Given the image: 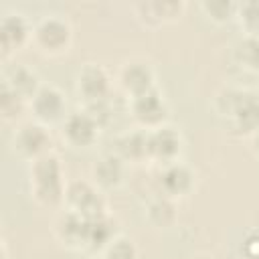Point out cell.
I'll return each instance as SVG.
<instances>
[{
    "label": "cell",
    "mask_w": 259,
    "mask_h": 259,
    "mask_svg": "<svg viewBox=\"0 0 259 259\" xmlns=\"http://www.w3.org/2000/svg\"><path fill=\"white\" fill-rule=\"evenodd\" d=\"M123 164L125 162L117 158L113 152L99 156L91 166V178H93L91 182L101 190L117 188L123 182V172H125Z\"/></svg>",
    "instance_id": "obj_15"
},
{
    "label": "cell",
    "mask_w": 259,
    "mask_h": 259,
    "mask_svg": "<svg viewBox=\"0 0 259 259\" xmlns=\"http://www.w3.org/2000/svg\"><path fill=\"white\" fill-rule=\"evenodd\" d=\"M188 259H214V257L208 255V253H194V255H190Z\"/></svg>",
    "instance_id": "obj_27"
},
{
    "label": "cell",
    "mask_w": 259,
    "mask_h": 259,
    "mask_svg": "<svg viewBox=\"0 0 259 259\" xmlns=\"http://www.w3.org/2000/svg\"><path fill=\"white\" fill-rule=\"evenodd\" d=\"M235 59L243 69L259 73V38L245 34L235 47Z\"/></svg>",
    "instance_id": "obj_22"
},
{
    "label": "cell",
    "mask_w": 259,
    "mask_h": 259,
    "mask_svg": "<svg viewBox=\"0 0 259 259\" xmlns=\"http://www.w3.org/2000/svg\"><path fill=\"white\" fill-rule=\"evenodd\" d=\"M26 107H28V101L24 97H20L16 91H12L6 85L0 87V115L4 121L20 119V115L24 113Z\"/></svg>",
    "instance_id": "obj_21"
},
{
    "label": "cell",
    "mask_w": 259,
    "mask_h": 259,
    "mask_svg": "<svg viewBox=\"0 0 259 259\" xmlns=\"http://www.w3.org/2000/svg\"><path fill=\"white\" fill-rule=\"evenodd\" d=\"M85 221L81 214L73 212V210H63L59 212V217L53 223V231L57 235V239L73 249H81L83 243V233H85Z\"/></svg>",
    "instance_id": "obj_19"
},
{
    "label": "cell",
    "mask_w": 259,
    "mask_h": 259,
    "mask_svg": "<svg viewBox=\"0 0 259 259\" xmlns=\"http://www.w3.org/2000/svg\"><path fill=\"white\" fill-rule=\"evenodd\" d=\"M115 235H119V233L115 229V221L109 214L87 219L85 221V233H83L81 249L87 251V253H101Z\"/></svg>",
    "instance_id": "obj_14"
},
{
    "label": "cell",
    "mask_w": 259,
    "mask_h": 259,
    "mask_svg": "<svg viewBox=\"0 0 259 259\" xmlns=\"http://www.w3.org/2000/svg\"><path fill=\"white\" fill-rule=\"evenodd\" d=\"M32 38V26L20 12H8L0 20V47L6 59L12 51H18Z\"/></svg>",
    "instance_id": "obj_12"
},
{
    "label": "cell",
    "mask_w": 259,
    "mask_h": 259,
    "mask_svg": "<svg viewBox=\"0 0 259 259\" xmlns=\"http://www.w3.org/2000/svg\"><path fill=\"white\" fill-rule=\"evenodd\" d=\"M101 257L103 259H138L140 253H138V247L136 243L125 237V235H115L107 247L101 251Z\"/></svg>",
    "instance_id": "obj_23"
},
{
    "label": "cell",
    "mask_w": 259,
    "mask_h": 259,
    "mask_svg": "<svg viewBox=\"0 0 259 259\" xmlns=\"http://www.w3.org/2000/svg\"><path fill=\"white\" fill-rule=\"evenodd\" d=\"M71 24L57 14H47L32 26V42L40 53L51 57L65 53L71 45Z\"/></svg>",
    "instance_id": "obj_4"
},
{
    "label": "cell",
    "mask_w": 259,
    "mask_h": 259,
    "mask_svg": "<svg viewBox=\"0 0 259 259\" xmlns=\"http://www.w3.org/2000/svg\"><path fill=\"white\" fill-rule=\"evenodd\" d=\"M130 113H132L134 121L138 123V127L152 132L160 125H166L168 115H170V107H168L164 93L156 87V89L146 91L142 95L130 97Z\"/></svg>",
    "instance_id": "obj_5"
},
{
    "label": "cell",
    "mask_w": 259,
    "mask_h": 259,
    "mask_svg": "<svg viewBox=\"0 0 259 259\" xmlns=\"http://www.w3.org/2000/svg\"><path fill=\"white\" fill-rule=\"evenodd\" d=\"M182 152V136L172 125H160L148 132V160H154L162 166L178 162Z\"/></svg>",
    "instance_id": "obj_11"
},
{
    "label": "cell",
    "mask_w": 259,
    "mask_h": 259,
    "mask_svg": "<svg viewBox=\"0 0 259 259\" xmlns=\"http://www.w3.org/2000/svg\"><path fill=\"white\" fill-rule=\"evenodd\" d=\"M28 182H30V194L40 206H59L65 202V178H63V166L57 154L49 152L28 166Z\"/></svg>",
    "instance_id": "obj_2"
},
{
    "label": "cell",
    "mask_w": 259,
    "mask_h": 259,
    "mask_svg": "<svg viewBox=\"0 0 259 259\" xmlns=\"http://www.w3.org/2000/svg\"><path fill=\"white\" fill-rule=\"evenodd\" d=\"M146 214H148V221L154 227H160V229L170 227L176 221V204H174V198L164 196V194L152 198L148 202Z\"/></svg>",
    "instance_id": "obj_20"
},
{
    "label": "cell",
    "mask_w": 259,
    "mask_h": 259,
    "mask_svg": "<svg viewBox=\"0 0 259 259\" xmlns=\"http://www.w3.org/2000/svg\"><path fill=\"white\" fill-rule=\"evenodd\" d=\"M28 109L34 121L49 127L67 117V99L57 85L42 83L38 91L32 95V99L28 101Z\"/></svg>",
    "instance_id": "obj_7"
},
{
    "label": "cell",
    "mask_w": 259,
    "mask_h": 259,
    "mask_svg": "<svg viewBox=\"0 0 259 259\" xmlns=\"http://www.w3.org/2000/svg\"><path fill=\"white\" fill-rule=\"evenodd\" d=\"M115 156L123 162H142L148 160V132L142 127H134L115 138Z\"/></svg>",
    "instance_id": "obj_17"
},
{
    "label": "cell",
    "mask_w": 259,
    "mask_h": 259,
    "mask_svg": "<svg viewBox=\"0 0 259 259\" xmlns=\"http://www.w3.org/2000/svg\"><path fill=\"white\" fill-rule=\"evenodd\" d=\"M51 134L49 127L38 121H26L20 123L12 134V150L22 160H36L51 152Z\"/></svg>",
    "instance_id": "obj_6"
},
{
    "label": "cell",
    "mask_w": 259,
    "mask_h": 259,
    "mask_svg": "<svg viewBox=\"0 0 259 259\" xmlns=\"http://www.w3.org/2000/svg\"><path fill=\"white\" fill-rule=\"evenodd\" d=\"M200 8L206 12V16L214 22H227L237 14V4L227 2V0H210V2H202Z\"/></svg>",
    "instance_id": "obj_25"
},
{
    "label": "cell",
    "mask_w": 259,
    "mask_h": 259,
    "mask_svg": "<svg viewBox=\"0 0 259 259\" xmlns=\"http://www.w3.org/2000/svg\"><path fill=\"white\" fill-rule=\"evenodd\" d=\"M237 16L241 20V26L245 28L247 36H257L259 38V2H243L237 4Z\"/></svg>",
    "instance_id": "obj_24"
},
{
    "label": "cell",
    "mask_w": 259,
    "mask_h": 259,
    "mask_svg": "<svg viewBox=\"0 0 259 259\" xmlns=\"http://www.w3.org/2000/svg\"><path fill=\"white\" fill-rule=\"evenodd\" d=\"M101 125L87 109H77L67 113L61 123L63 140L73 148H89L97 142Z\"/></svg>",
    "instance_id": "obj_10"
},
{
    "label": "cell",
    "mask_w": 259,
    "mask_h": 259,
    "mask_svg": "<svg viewBox=\"0 0 259 259\" xmlns=\"http://www.w3.org/2000/svg\"><path fill=\"white\" fill-rule=\"evenodd\" d=\"M65 208L81 214L83 219H95L107 214V202L93 182L89 180H71L65 188Z\"/></svg>",
    "instance_id": "obj_3"
},
{
    "label": "cell",
    "mask_w": 259,
    "mask_h": 259,
    "mask_svg": "<svg viewBox=\"0 0 259 259\" xmlns=\"http://www.w3.org/2000/svg\"><path fill=\"white\" fill-rule=\"evenodd\" d=\"M251 138H253V150L259 154V132H257V134H253Z\"/></svg>",
    "instance_id": "obj_28"
},
{
    "label": "cell",
    "mask_w": 259,
    "mask_h": 259,
    "mask_svg": "<svg viewBox=\"0 0 259 259\" xmlns=\"http://www.w3.org/2000/svg\"><path fill=\"white\" fill-rule=\"evenodd\" d=\"M2 85L10 87L12 91H16L20 97H24L26 101L32 99V95L38 91V87L42 85L38 81V75L26 67L24 63H14L4 67V75H2Z\"/></svg>",
    "instance_id": "obj_16"
},
{
    "label": "cell",
    "mask_w": 259,
    "mask_h": 259,
    "mask_svg": "<svg viewBox=\"0 0 259 259\" xmlns=\"http://www.w3.org/2000/svg\"><path fill=\"white\" fill-rule=\"evenodd\" d=\"M117 83L130 97H136L156 89V71L146 59L134 57L121 63L117 71Z\"/></svg>",
    "instance_id": "obj_9"
},
{
    "label": "cell",
    "mask_w": 259,
    "mask_h": 259,
    "mask_svg": "<svg viewBox=\"0 0 259 259\" xmlns=\"http://www.w3.org/2000/svg\"><path fill=\"white\" fill-rule=\"evenodd\" d=\"M194 172L184 164V162H172V164H166L162 166V172H160V194L164 196H170V198H178V196H184L188 194L192 188H194Z\"/></svg>",
    "instance_id": "obj_13"
},
{
    "label": "cell",
    "mask_w": 259,
    "mask_h": 259,
    "mask_svg": "<svg viewBox=\"0 0 259 259\" xmlns=\"http://www.w3.org/2000/svg\"><path fill=\"white\" fill-rule=\"evenodd\" d=\"M184 4L182 2H138L134 4V10L138 14V20L148 26H158L164 22H170L180 16Z\"/></svg>",
    "instance_id": "obj_18"
},
{
    "label": "cell",
    "mask_w": 259,
    "mask_h": 259,
    "mask_svg": "<svg viewBox=\"0 0 259 259\" xmlns=\"http://www.w3.org/2000/svg\"><path fill=\"white\" fill-rule=\"evenodd\" d=\"M111 77L103 65L85 63L75 75V93L83 99V105L97 103L109 97Z\"/></svg>",
    "instance_id": "obj_8"
},
{
    "label": "cell",
    "mask_w": 259,
    "mask_h": 259,
    "mask_svg": "<svg viewBox=\"0 0 259 259\" xmlns=\"http://www.w3.org/2000/svg\"><path fill=\"white\" fill-rule=\"evenodd\" d=\"M241 251H243L245 259H259V233L247 235V239L243 241Z\"/></svg>",
    "instance_id": "obj_26"
},
{
    "label": "cell",
    "mask_w": 259,
    "mask_h": 259,
    "mask_svg": "<svg viewBox=\"0 0 259 259\" xmlns=\"http://www.w3.org/2000/svg\"><path fill=\"white\" fill-rule=\"evenodd\" d=\"M217 115L233 136H253L259 132V95L249 89L223 87L214 97Z\"/></svg>",
    "instance_id": "obj_1"
}]
</instances>
